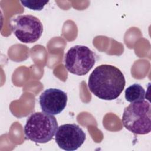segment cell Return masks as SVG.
Here are the masks:
<instances>
[{
	"mask_svg": "<svg viewBox=\"0 0 151 151\" xmlns=\"http://www.w3.org/2000/svg\"><path fill=\"white\" fill-rule=\"evenodd\" d=\"M125 78L122 72L115 66L102 64L90 74L88 87L96 97L104 100L117 99L125 87Z\"/></svg>",
	"mask_w": 151,
	"mask_h": 151,
	"instance_id": "obj_1",
	"label": "cell"
},
{
	"mask_svg": "<svg viewBox=\"0 0 151 151\" xmlns=\"http://www.w3.org/2000/svg\"><path fill=\"white\" fill-rule=\"evenodd\" d=\"M39 103L43 112L57 115L61 113L67 103V93L58 88H48L40 96Z\"/></svg>",
	"mask_w": 151,
	"mask_h": 151,
	"instance_id": "obj_7",
	"label": "cell"
},
{
	"mask_svg": "<svg viewBox=\"0 0 151 151\" xmlns=\"http://www.w3.org/2000/svg\"><path fill=\"white\" fill-rule=\"evenodd\" d=\"M86 133L77 124H65L58 127L55 140L60 148L66 151L78 149L86 140Z\"/></svg>",
	"mask_w": 151,
	"mask_h": 151,
	"instance_id": "obj_6",
	"label": "cell"
},
{
	"mask_svg": "<svg viewBox=\"0 0 151 151\" xmlns=\"http://www.w3.org/2000/svg\"><path fill=\"white\" fill-rule=\"evenodd\" d=\"M22 5L30 9L35 11L42 10L49 1H21Z\"/></svg>",
	"mask_w": 151,
	"mask_h": 151,
	"instance_id": "obj_9",
	"label": "cell"
},
{
	"mask_svg": "<svg viewBox=\"0 0 151 151\" xmlns=\"http://www.w3.org/2000/svg\"><path fill=\"white\" fill-rule=\"evenodd\" d=\"M96 60L95 54L88 47L76 45L71 47L65 54L64 64L70 73L84 76L93 67Z\"/></svg>",
	"mask_w": 151,
	"mask_h": 151,
	"instance_id": "obj_5",
	"label": "cell"
},
{
	"mask_svg": "<svg viewBox=\"0 0 151 151\" xmlns=\"http://www.w3.org/2000/svg\"><path fill=\"white\" fill-rule=\"evenodd\" d=\"M124 94L126 100L130 103H133L145 100L146 91L140 84L134 83L125 90Z\"/></svg>",
	"mask_w": 151,
	"mask_h": 151,
	"instance_id": "obj_8",
	"label": "cell"
},
{
	"mask_svg": "<svg viewBox=\"0 0 151 151\" xmlns=\"http://www.w3.org/2000/svg\"><path fill=\"white\" fill-rule=\"evenodd\" d=\"M58 127L57 119L53 115L35 112L27 119L24 131L27 139L37 143H45L52 139Z\"/></svg>",
	"mask_w": 151,
	"mask_h": 151,
	"instance_id": "obj_2",
	"label": "cell"
},
{
	"mask_svg": "<svg viewBox=\"0 0 151 151\" xmlns=\"http://www.w3.org/2000/svg\"><path fill=\"white\" fill-rule=\"evenodd\" d=\"M151 106L149 101L131 103L125 107L122 122L124 127L136 134H146L151 130Z\"/></svg>",
	"mask_w": 151,
	"mask_h": 151,
	"instance_id": "obj_3",
	"label": "cell"
},
{
	"mask_svg": "<svg viewBox=\"0 0 151 151\" xmlns=\"http://www.w3.org/2000/svg\"><path fill=\"white\" fill-rule=\"evenodd\" d=\"M10 28L15 37L22 42L34 43L41 37L42 24L32 15H17L11 18Z\"/></svg>",
	"mask_w": 151,
	"mask_h": 151,
	"instance_id": "obj_4",
	"label": "cell"
}]
</instances>
